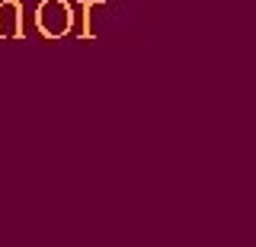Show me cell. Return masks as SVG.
Instances as JSON below:
<instances>
[{"mask_svg":"<svg viewBox=\"0 0 256 247\" xmlns=\"http://www.w3.org/2000/svg\"><path fill=\"white\" fill-rule=\"evenodd\" d=\"M102 4L106 0H80V29H77L80 39H93V10Z\"/></svg>","mask_w":256,"mask_h":247,"instance_id":"3","label":"cell"},{"mask_svg":"<svg viewBox=\"0 0 256 247\" xmlns=\"http://www.w3.org/2000/svg\"><path fill=\"white\" fill-rule=\"evenodd\" d=\"M0 39H22V4L0 0Z\"/></svg>","mask_w":256,"mask_h":247,"instance_id":"2","label":"cell"},{"mask_svg":"<svg viewBox=\"0 0 256 247\" xmlns=\"http://www.w3.org/2000/svg\"><path fill=\"white\" fill-rule=\"evenodd\" d=\"M36 26L45 39H64L74 29V7L68 0H42L36 7Z\"/></svg>","mask_w":256,"mask_h":247,"instance_id":"1","label":"cell"}]
</instances>
